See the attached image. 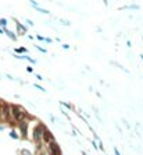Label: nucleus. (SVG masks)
<instances>
[{"label": "nucleus", "instance_id": "nucleus-31", "mask_svg": "<svg viewBox=\"0 0 143 155\" xmlns=\"http://www.w3.org/2000/svg\"><path fill=\"white\" fill-rule=\"evenodd\" d=\"M3 129H4V127H3V126H0V131H1V130H3Z\"/></svg>", "mask_w": 143, "mask_h": 155}, {"label": "nucleus", "instance_id": "nucleus-28", "mask_svg": "<svg viewBox=\"0 0 143 155\" xmlns=\"http://www.w3.org/2000/svg\"><path fill=\"white\" fill-rule=\"evenodd\" d=\"M0 34H4V29H3V27H0Z\"/></svg>", "mask_w": 143, "mask_h": 155}, {"label": "nucleus", "instance_id": "nucleus-29", "mask_svg": "<svg viewBox=\"0 0 143 155\" xmlns=\"http://www.w3.org/2000/svg\"><path fill=\"white\" fill-rule=\"evenodd\" d=\"M3 103H4V102H3V101L0 99V109H1V106H3Z\"/></svg>", "mask_w": 143, "mask_h": 155}, {"label": "nucleus", "instance_id": "nucleus-13", "mask_svg": "<svg viewBox=\"0 0 143 155\" xmlns=\"http://www.w3.org/2000/svg\"><path fill=\"white\" fill-rule=\"evenodd\" d=\"M33 87L36 88V90H39V91H42V92H46V88H43L42 85H39V84H33Z\"/></svg>", "mask_w": 143, "mask_h": 155}, {"label": "nucleus", "instance_id": "nucleus-20", "mask_svg": "<svg viewBox=\"0 0 143 155\" xmlns=\"http://www.w3.org/2000/svg\"><path fill=\"white\" fill-rule=\"evenodd\" d=\"M36 39H37V41H40V42H44V39H46V38L42 36V35H36Z\"/></svg>", "mask_w": 143, "mask_h": 155}, {"label": "nucleus", "instance_id": "nucleus-25", "mask_svg": "<svg viewBox=\"0 0 143 155\" xmlns=\"http://www.w3.org/2000/svg\"><path fill=\"white\" fill-rule=\"evenodd\" d=\"M26 71H28V73H33V69L29 66V67H26Z\"/></svg>", "mask_w": 143, "mask_h": 155}, {"label": "nucleus", "instance_id": "nucleus-19", "mask_svg": "<svg viewBox=\"0 0 143 155\" xmlns=\"http://www.w3.org/2000/svg\"><path fill=\"white\" fill-rule=\"evenodd\" d=\"M60 22H61L62 25H71V22H69L68 20H60Z\"/></svg>", "mask_w": 143, "mask_h": 155}, {"label": "nucleus", "instance_id": "nucleus-21", "mask_svg": "<svg viewBox=\"0 0 143 155\" xmlns=\"http://www.w3.org/2000/svg\"><path fill=\"white\" fill-rule=\"evenodd\" d=\"M25 22H26V24H28V25L33 27V21H31V20H25Z\"/></svg>", "mask_w": 143, "mask_h": 155}, {"label": "nucleus", "instance_id": "nucleus-18", "mask_svg": "<svg viewBox=\"0 0 143 155\" xmlns=\"http://www.w3.org/2000/svg\"><path fill=\"white\" fill-rule=\"evenodd\" d=\"M122 8H129V10H139V6H126Z\"/></svg>", "mask_w": 143, "mask_h": 155}, {"label": "nucleus", "instance_id": "nucleus-6", "mask_svg": "<svg viewBox=\"0 0 143 155\" xmlns=\"http://www.w3.org/2000/svg\"><path fill=\"white\" fill-rule=\"evenodd\" d=\"M54 140V136L51 134V131L47 129H44L43 134H42V142H44V144H49V142H51Z\"/></svg>", "mask_w": 143, "mask_h": 155}, {"label": "nucleus", "instance_id": "nucleus-12", "mask_svg": "<svg viewBox=\"0 0 143 155\" xmlns=\"http://www.w3.org/2000/svg\"><path fill=\"white\" fill-rule=\"evenodd\" d=\"M19 155H32V152L31 151H29V149H21V151H19Z\"/></svg>", "mask_w": 143, "mask_h": 155}, {"label": "nucleus", "instance_id": "nucleus-17", "mask_svg": "<svg viewBox=\"0 0 143 155\" xmlns=\"http://www.w3.org/2000/svg\"><path fill=\"white\" fill-rule=\"evenodd\" d=\"M60 103H61V105H64L65 108H68V109H74V108H72V105H71V103H68V102H60Z\"/></svg>", "mask_w": 143, "mask_h": 155}, {"label": "nucleus", "instance_id": "nucleus-32", "mask_svg": "<svg viewBox=\"0 0 143 155\" xmlns=\"http://www.w3.org/2000/svg\"><path fill=\"white\" fill-rule=\"evenodd\" d=\"M140 59H142V62H143V53H142V55H140Z\"/></svg>", "mask_w": 143, "mask_h": 155}, {"label": "nucleus", "instance_id": "nucleus-15", "mask_svg": "<svg viewBox=\"0 0 143 155\" xmlns=\"http://www.w3.org/2000/svg\"><path fill=\"white\" fill-rule=\"evenodd\" d=\"M35 48H36L39 52H42V53H47V50L44 49V48H42V46H39V45H35Z\"/></svg>", "mask_w": 143, "mask_h": 155}, {"label": "nucleus", "instance_id": "nucleus-8", "mask_svg": "<svg viewBox=\"0 0 143 155\" xmlns=\"http://www.w3.org/2000/svg\"><path fill=\"white\" fill-rule=\"evenodd\" d=\"M3 29H4V34H6V35H7V36H8L10 39H11V41H14V42L17 41V35H15L14 32H12V31H10V29H8L7 27H4Z\"/></svg>", "mask_w": 143, "mask_h": 155}, {"label": "nucleus", "instance_id": "nucleus-30", "mask_svg": "<svg viewBox=\"0 0 143 155\" xmlns=\"http://www.w3.org/2000/svg\"><path fill=\"white\" fill-rule=\"evenodd\" d=\"M3 120V117H1V109H0V122Z\"/></svg>", "mask_w": 143, "mask_h": 155}, {"label": "nucleus", "instance_id": "nucleus-27", "mask_svg": "<svg viewBox=\"0 0 143 155\" xmlns=\"http://www.w3.org/2000/svg\"><path fill=\"white\" fill-rule=\"evenodd\" d=\"M62 48H64V49H69V45H67V43H65V45H62Z\"/></svg>", "mask_w": 143, "mask_h": 155}, {"label": "nucleus", "instance_id": "nucleus-5", "mask_svg": "<svg viewBox=\"0 0 143 155\" xmlns=\"http://www.w3.org/2000/svg\"><path fill=\"white\" fill-rule=\"evenodd\" d=\"M47 148H49V154H50V155H62L60 145H58V144H57L54 140H53L51 142H49V144H47Z\"/></svg>", "mask_w": 143, "mask_h": 155}, {"label": "nucleus", "instance_id": "nucleus-4", "mask_svg": "<svg viewBox=\"0 0 143 155\" xmlns=\"http://www.w3.org/2000/svg\"><path fill=\"white\" fill-rule=\"evenodd\" d=\"M17 126H18V129H19V136L22 137V138H26V137H28V126H29L28 119H25V120H22V122H19Z\"/></svg>", "mask_w": 143, "mask_h": 155}, {"label": "nucleus", "instance_id": "nucleus-10", "mask_svg": "<svg viewBox=\"0 0 143 155\" xmlns=\"http://www.w3.org/2000/svg\"><path fill=\"white\" fill-rule=\"evenodd\" d=\"M33 8H35L36 11H39V13L47 14V15H49V14H50V11H49V10H46V8H42V7H39V6H33Z\"/></svg>", "mask_w": 143, "mask_h": 155}, {"label": "nucleus", "instance_id": "nucleus-9", "mask_svg": "<svg viewBox=\"0 0 143 155\" xmlns=\"http://www.w3.org/2000/svg\"><path fill=\"white\" fill-rule=\"evenodd\" d=\"M26 52H28V49H26L25 46H19V48H15V49H14V53H18V55H24Z\"/></svg>", "mask_w": 143, "mask_h": 155}, {"label": "nucleus", "instance_id": "nucleus-3", "mask_svg": "<svg viewBox=\"0 0 143 155\" xmlns=\"http://www.w3.org/2000/svg\"><path fill=\"white\" fill-rule=\"evenodd\" d=\"M1 117L6 123H10L12 124V120H11V105L10 103H3L1 106Z\"/></svg>", "mask_w": 143, "mask_h": 155}, {"label": "nucleus", "instance_id": "nucleus-23", "mask_svg": "<svg viewBox=\"0 0 143 155\" xmlns=\"http://www.w3.org/2000/svg\"><path fill=\"white\" fill-rule=\"evenodd\" d=\"M44 42H46V43H53V39H50V38H46V39H44Z\"/></svg>", "mask_w": 143, "mask_h": 155}, {"label": "nucleus", "instance_id": "nucleus-26", "mask_svg": "<svg viewBox=\"0 0 143 155\" xmlns=\"http://www.w3.org/2000/svg\"><path fill=\"white\" fill-rule=\"evenodd\" d=\"M36 78H37V80H43V77H42L40 74H36Z\"/></svg>", "mask_w": 143, "mask_h": 155}, {"label": "nucleus", "instance_id": "nucleus-11", "mask_svg": "<svg viewBox=\"0 0 143 155\" xmlns=\"http://www.w3.org/2000/svg\"><path fill=\"white\" fill-rule=\"evenodd\" d=\"M10 137H11L12 140H18V138H19V134L17 133V131H15V130H11V131H10Z\"/></svg>", "mask_w": 143, "mask_h": 155}, {"label": "nucleus", "instance_id": "nucleus-2", "mask_svg": "<svg viewBox=\"0 0 143 155\" xmlns=\"http://www.w3.org/2000/svg\"><path fill=\"white\" fill-rule=\"evenodd\" d=\"M44 129H46V126H44L43 123H37L36 126L33 127V130H32V140L35 142L42 141V134H43Z\"/></svg>", "mask_w": 143, "mask_h": 155}, {"label": "nucleus", "instance_id": "nucleus-16", "mask_svg": "<svg viewBox=\"0 0 143 155\" xmlns=\"http://www.w3.org/2000/svg\"><path fill=\"white\" fill-rule=\"evenodd\" d=\"M26 60H28V62H29L31 65H36V63H37L36 60H35V59H32L31 56H28V58H26Z\"/></svg>", "mask_w": 143, "mask_h": 155}, {"label": "nucleus", "instance_id": "nucleus-24", "mask_svg": "<svg viewBox=\"0 0 143 155\" xmlns=\"http://www.w3.org/2000/svg\"><path fill=\"white\" fill-rule=\"evenodd\" d=\"M114 155H121V152L118 151V148H114Z\"/></svg>", "mask_w": 143, "mask_h": 155}, {"label": "nucleus", "instance_id": "nucleus-14", "mask_svg": "<svg viewBox=\"0 0 143 155\" xmlns=\"http://www.w3.org/2000/svg\"><path fill=\"white\" fill-rule=\"evenodd\" d=\"M0 27H7V20L6 18H0Z\"/></svg>", "mask_w": 143, "mask_h": 155}, {"label": "nucleus", "instance_id": "nucleus-7", "mask_svg": "<svg viewBox=\"0 0 143 155\" xmlns=\"http://www.w3.org/2000/svg\"><path fill=\"white\" fill-rule=\"evenodd\" d=\"M14 21H15V25H17V34H18V35H25V34L28 32V28H26L24 24H21V22L17 21L15 18H14Z\"/></svg>", "mask_w": 143, "mask_h": 155}, {"label": "nucleus", "instance_id": "nucleus-1", "mask_svg": "<svg viewBox=\"0 0 143 155\" xmlns=\"http://www.w3.org/2000/svg\"><path fill=\"white\" fill-rule=\"evenodd\" d=\"M25 119H28V113L25 112L24 108H21L18 105H11V120L12 124H18Z\"/></svg>", "mask_w": 143, "mask_h": 155}, {"label": "nucleus", "instance_id": "nucleus-22", "mask_svg": "<svg viewBox=\"0 0 143 155\" xmlns=\"http://www.w3.org/2000/svg\"><path fill=\"white\" fill-rule=\"evenodd\" d=\"M92 145H93V148L96 149V151L99 149V148H97V142H96V141H92Z\"/></svg>", "mask_w": 143, "mask_h": 155}]
</instances>
